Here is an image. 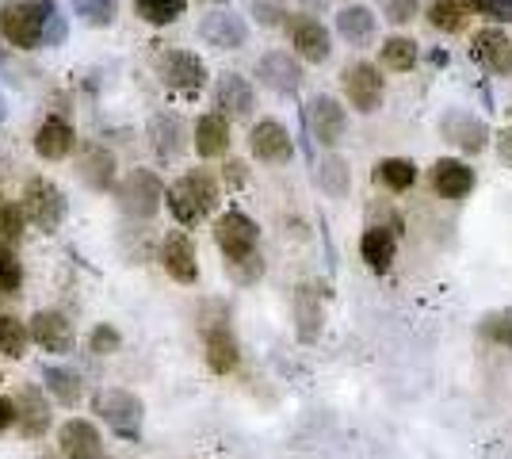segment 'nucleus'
<instances>
[{"instance_id":"nucleus-15","label":"nucleus","mask_w":512,"mask_h":459,"mask_svg":"<svg viewBox=\"0 0 512 459\" xmlns=\"http://www.w3.org/2000/svg\"><path fill=\"white\" fill-rule=\"evenodd\" d=\"M199 35L211 46H218V50H241L245 39H249V27L234 12H211L207 20L199 23Z\"/></svg>"},{"instance_id":"nucleus-21","label":"nucleus","mask_w":512,"mask_h":459,"mask_svg":"<svg viewBox=\"0 0 512 459\" xmlns=\"http://www.w3.org/2000/svg\"><path fill=\"white\" fill-rule=\"evenodd\" d=\"M291 43H295V50H299V58L314 62V66H318V62H329V54H333V39H329V31H325L318 20L295 23Z\"/></svg>"},{"instance_id":"nucleus-20","label":"nucleus","mask_w":512,"mask_h":459,"mask_svg":"<svg viewBox=\"0 0 512 459\" xmlns=\"http://www.w3.org/2000/svg\"><path fill=\"white\" fill-rule=\"evenodd\" d=\"M214 100H218V115L222 119H230V115H249L253 111V85L241 77V73H226L222 81H218V88H214Z\"/></svg>"},{"instance_id":"nucleus-40","label":"nucleus","mask_w":512,"mask_h":459,"mask_svg":"<svg viewBox=\"0 0 512 459\" xmlns=\"http://www.w3.org/2000/svg\"><path fill=\"white\" fill-rule=\"evenodd\" d=\"M226 264H230V276H234L237 284H256V280L264 276L260 253H249V257H241V261H226Z\"/></svg>"},{"instance_id":"nucleus-28","label":"nucleus","mask_w":512,"mask_h":459,"mask_svg":"<svg viewBox=\"0 0 512 459\" xmlns=\"http://www.w3.org/2000/svg\"><path fill=\"white\" fill-rule=\"evenodd\" d=\"M295 318H299V333L302 341H314L321 333V303L314 284H302L299 295H295Z\"/></svg>"},{"instance_id":"nucleus-19","label":"nucleus","mask_w":512,"mask_h":459,"mask_svg":"<svg viewBox=\"0 0 512 459\" xmlns=\"http://www.w3.org/2000/svg\"><path fill=\"white\" fill-rule=\"evenodd\" d=\"M73 146H77V134H73V127L65 123L62 115H50L39 127V134H35V153L46 157V161H62V157L73 153Z\"/></svg>"},{"instance_id":"nucleus-44","label":"nucleus","mask_w":512,"mask_h":459,"mask_svg":"<svg viewBox=\"0 0 512 459\" xmlns=\"http://www.w3.org/2000/svg\"><path fill=\"white\" fill-rule=\"evenodd\" d=\"M470 8L482 12L486 20H501V23L512 20V0H470Z\"/></svg>"},{"instance_id":"nucleus-36","label":"nucleus","mask_w":512,"mask_h":459,"mask_svg":"<svg viewBox=\"0 0 512 459\" xmlns=\"http://www.w3.org/2000/svg\"><path fill=\"white\" fill-rule=\"evenodd\" d=\"M27 219H23V207L16 203H0V249H12L23 238Z\"/></svg>"},{"instance_id":"nucleus-16","label":"nucleus","mask_w":512,"mask_h":459,"mask_svg":"<svg viewBox=\"0 0 512 459\" xmlns=\"http://www.w3.org/2000/svg\"><path fill=\"white\" fill-rule=\"evenodd\" d=\"M344 127H348V119H344V108L333 96H318L310 104V131L321 146H337L344 138Z\"/></svg>"},{"instance_id":"nucleus-35","label":"nucleus","mask_w":512,"mask_h":459,"mask_svg":"<svg viewBox=\"0 0 512 459\" xmlns=\"http://www.w3.org/2000/svg\"><path fill=\"white\" fill-rule=\"evenodd\" d=\"M138 16L153 27H165V23L180 20L184 16V0H134Z\"/></svg>"},{"instance_id":"nucleus-23","label":"nucleus","mask_w":512,"mask_h":459,"mask_svg":"<svg viewBox=\"0 0 512 459\" xmlns=\"http://www.w3.org/2000/svg\"><path fill=\"white\" fill-rule=\"evenodd\" d=\"M16 421H23V437H43L50 429V406L46 398L35 387H23L20 398H16Z\"/></svg>"},{"instance_id":"nucleus-17","label":"nucleus","mask_w":512,"mask_h":459,"mask_svg":"<svg viewBox=\"0 0 512 459\" xmlns=\"http://www.w3.org/2000/svg\"><path fill=\"white\" fill-rule=\"evenodd\" d=\"M440 131L448 134L451 142H455L459 150H467V153L486 150V138H490L486 123H482V119H474L470 111H448V115L440 119Z\"/></svg>"},{"instance_id":"nucleus-22","label":"nucleus","mask_w":512,"mask_h":459,"mask_svg":"<svg viewBox=\"0 0 512 459\" xmlns=\"http://www.w3.org/2000/svg\"><path fill=\"white\" fill-rule=\"evenodd\" d=\"M207 364L214 375H230L241 364V349H237V337L230 333V326L207 329Z\"/></svg>"},{"instance_id":"nucleus-12","label":"nucleus","mask_w":512,"mask_h":459,"mask_svg":"<svg viewBox=\"0 0 512 459\" xmlns=\"http://www.w3.org/2000/svg\"><path fill=\"white\" fill-rule=\"evenodd\" d=\"M161 264L176 284H195L199 280V257H195V241L188 234H169L161 245Z\"/></svg>"},{"instance_id":"nucleus-43","label":"nucleus","mask_w":512,"mask_h":459,"mask_svg":"<svg viewBox=\"0 0 512 459\" xmlns=\"http://www.w3.org/2000/svg\"><path fill=\"white\" fill-rule=\"evenodd\" d=\"M379 8H383V16L394 27H402V23H409L417 16V0H379Z\"/></svg>"},{"instance_id":"nucleus-31","label":"nucleus","mask_w":512,"mask_h":459,"mask_svg":"<svg viewBox=\"0 0 512 459\" xmlns=\"http://www.w3.org/2000/svg\"><path fill=\"white\" fill-rule=\"evenodd\" d=\"M375 180H383L390 192H406L417 184V165L406 161V157H386L375 165Z\"/></svg>"},{"instance_id":"nucleus-47","label":"nucleus","mask_w":512,"mask_h":459,"mask_svg":"<svg viewBox=\"0 0 512 459\" xmlns=\"http://www.w3.org/2000/svg\"><path fill=\"white\" fill-rule=\"evenodd\" d=\"M226 176H230V184H245V165H241V161H230V165H226Z\"/></svg>"},{"instance_id":"nucleus-32","label":"nucleus","mask_w":512,"mask_h":459,"mask_svg":"<svg viewBox=\"0 0 512 459\" xmlns=\"http://www.w3.org/2000/svg\"><path fill=\"white\" fill-rule=\"evenodd\" d=\"M318 180L321 188L329 192L333 199L348 196V188H352V173H348V161L344 157H337V153H329L325 161L318 165Z\"/></svg>"},{"instance_id":"nucleus-10","label":"nucleus","mask_w":512,"mask_h":459,"mask_svg":"<svg viewBox=\"0 0 512 459\" xmlns=\"http://www.w3.org/2000/svg\"><path fill=\"white\" fill-rule=\"evenodd\" d=\"M249 146L260 161H268V165H283V161H291L295 157V142H291V134L283 123L276 119H260L249 134Z\"/></svg>"},{"instance_id":"nucleus-2","label":"nucleus","mask_w":512,"mask_h":459,"mask_svg":"<svg viewBox=\"0 0 512 459\" xmlns=\"http://www.w3.org/2000/svg\"><path fill=\"white\" fill-rule=\"evenodd\" d=\"M165 199H169L172 219L180 222V226H195V222H203L214 211V203H218V180L211 173H203V169H195V173L180 176L169 192H165Z\"/></svg>"},{"instance_id":"nucleus-37","label":"nucleus","mask_w":512,"mask_h":459,"mask_svg":"<svg viewBox=\"0 0 512 459\" xmlns=\"http://www.w3.org/2000/svg\"><path fill=\"white\" fill-rule=\"evenodd\" d=\"M428 23L436 31H459L463 27V4L459 0H432L428 4Z\"/></svg>"},{"instance_id":"nucleus-48","label":"nucleus","mask_w":512,"mask_h":459,"mask_svg":"<svg viewBox=\"0 0 512 459\" xmlns=\"http://www.w3.org/2000/svg\"><path fill=\"white\" fill-rule=\"evenodd\" d=\"M4 115H8V111H4V100H0V123H4Z\"/></svg>"},{"instance_id":"nucleus-33","label":"nucleus","mask_w":512,"mask_h":459,"mask_svg":"<svg viewBox=\"0 0 512 459\" xmlns=\"http://www.w3.org/2000/svg\"><path fill=\"white\" fill-rule=\"evenodd\" d=\"M27 326H23L16 314H0V356H8V360H20L23 352H27Z\"/></svg>"},{"instance_id":"nucleus-39","label":"nucleus","mask_w":512,"mask_h":459,"mask_svg":"<svg viewBox=\"0 0 512 459\" xmlns=\"http://www.w3.org/2000/svg\"><path fill=\"white\" fill-rule=\"evenodd\" d=\"M482 329H486V337H490L493 345H505V349H512V306L486 314Z\"/></svg>"},{"instance_id":"nucleus-18","label":"nucleus","mask_w":512,"mask_h":459,"mask_svg":"<svg viewBox=\"0 0 512 459\" xmlns=\"http://www.w3.org/2000/svg\"><path fill=\"white\" fill-rule=\"evenodd\" d=\"M432 188L444 199H463L474 192V169L455 161V157H440L432 165Z\"/></svg>"},{"instance_id":"nucleus-29","label":"nucleus","mask_w":512,"mask_h":459,"mask_svg":"<svg viewBox=\"0 0 512 459\" xmlns=\"http://www.w3.org/2000/svg\"><path fill=\"white\" fill-rule=\"evenodd\" d=\"M81 180L85 184H92V188H111L115 184V157L107 150H100V146H92V150L81 157Z\"/></svg>"},{"instance_id":"nucleus-27","label":"nucleus","mask_w":512,"mask_h":459,"mask_svg":"<svg viewBox=\"0 0 512 459\" xmlns=\"http://www.w3.org/2000/svg\"><path fill=\"white\" fill-rule=\"evenodd\" d=\"M150 142H153V150L169 161V157H176V153H180V146H184V123H180L172 111L153 115V119H150Z\"/></svg>"},{"instance_id":"nucleus-45","label":"nucleus","mask_w":512,"mask_h":459,"mask_svg":"<svg viewBox=\"0 0 512 459\" xmlns=\"http://www.w3.org/2000/svg\"><path fill=\"white\" fill-rule=\"evenodd\" d=\"M16 425V398L0 394V433H8Z\"/></svg>"},{"instance_id":"nucleus-30","label":"nucleus","mask_w":512,"mask_h":459,"mask_svg":"<svg viewBox=\"0 0 512 459\" xmlns=\"http://www.w3.org/2000/svg\"><path fill=\"white\" fill-rule=\"evenodd\" d=\"M43 379H46V391L54 394L62 406H77L81 398H85V387H81V375L77 372H69V368H46L43 372Z\"/></svg>"},{"instance_id":"nucleus-4","label":"nucleus","mask_w":512,"mask_h":459,"mask_svg":"<svg viewBox=\"0 0 512 459\" xmlns=\"http://www.w3.org/2000/svg\"><path fill=\"white\" fill-rule=\"evenodd\" d=\"M161 199H165V188H161L157 173H150V169H130L123 176V184H119V207L127 211L130 219H153Z\"/></svg>"},{"instance_id":"nucleus-25","label":"nucleus","mask_w":512,"mask_h":459,"mask_svg":"<svg viewBox=\"0 0 512 459\" xmlns=\"http://www.w3.org/2000/svg\"><path fill=\"white\" fill-rule=\"evenodd\" d=\"M394 230H386V226H367L360 238V257L367 261L371 272H386L390 264H394Z\"/></svg>"},{"instance_id":"nucleus-1","label":"nucleus","mask_w":512,"mask_h":459,"mask_svg":"<svg viewBox=\"0 0 512 459\" xmlns=\"http://www.w3.org/2000/svg\"><path fill=\"white\" fill-rule=\"evenodd\" d=\"M50 20H54L50 0H8L0 8V35L20 50H35V46L46 43Z\"/></svg>"},{"instance_id":"nucleus-14","label":"nucleus","mask_w":512,"mask_h":459,"mask_svg":"<svg viewBox=\"0 0 512 459\" xmlns=\"http://www.w3.org/2000/svg\"><path fill=\"white\" fill-rule=\"evenodd\" d=\"M256 77L272 88V92H299L302 66L287 54V50H272V54H264V58H260Z\"/></svg>"},{"instance_id":"nucleus-38","label":"nucleus","mask_w":512,"mask_h":459,"mask_svg":"<svg viewBox=\"0 0 512 459\" xmlns=\"http://www.w3.org/2000/svg\"><path fill=\"white\" fill-rule=\"evenodd\" d=\"M23 264L12 249H0V295H20Z\"/></svg>"},{"instance_id":"nucleus-42","label":"nucleus","mask_w":512,"mask_h":459,"mask_svg":"<svg viewBox=\"0 0 512 459\" xmlns=\"http://www.w3.org/2000/svg\"><path fill=\"white\" fill-rule=\"evenodd\" d=\"M77 12L96 27H107L115 16V0H77Z\"/></svg>"},{"instance_id":"nucleus-8","label":"nucleus","mask_w":512,"mask_h":459,"mask_svg":"<svg viewBox=\"0 0 512 459\" xmlns=\"http://www.w3.org/2000/svg\"><path fill=\"white\" fill-rule=\"evenodd\" d=\"M58 452L65 459H104V437L85 417H69L58 429Z\"/></svg>"},{"instance_id":"nucleus-34","label":"nucleus","mask_w":512,"mask_h":459,"mask_svg":"<svg viewBox=\"0 0 512 459\" xmlns=\"http://www.w3.org/2000/svg\"><path fill=\"white\" fill-rule=\"evenodd\" d=\"M383 62L398 73H406V69L417 66V43L409 35H390L383 43Z\"/></svg>"},{"instance_id":"nucleus-6","label":"nucleus","mask_w":512,"mask_h":459,"mask_svg":"<svg viewBox=\"0 0 512 459\" xmlns=\"http://www.w3.org/2000/svg\"><path fill=\"white\" fill-rule=\"evenodd\" d=\"M256 238H260V230L245 211H226L214 222V241L226 253V261H241V257L256 253Z\"/></svg>"},{"instance_id":"nucleus-11","label":"nucleus","mask_w":512,"mask_h":459,"mask_svg":"<svg viewBox=\"0 0 512 459\" xmlns=\"http://www.w3.org/2000/svg\"><path fill=\"white\" fill-rule=\"evenodd\" d=\"M27 337L46 352H69L73 349V322L62 310H39L27 326Z\"/></svg>"},{"instance_id":"nucleus-41","label":"nucleus","mask_w":512,"mask_h":459,"mask_svg":"<svg viewBox=\"0 0 512 459\" xmlns=\"http://www.w3.org/2000/svg\"><path fill=\"white\" fill-rule=\"evenodd\" d=\"M119 345H123V337H119L115 326H96L92 337H88V349L96 352V356H111V352H119Z\"/></svg>"},{"instance_id":"nucleus-9","label":"nucleus","mask_w":512,"mask_h":459,"mask_svg":"<svg viewBox=\"0 0 512 459\" xmlns=\"http://www.w3.org/2000/svg\"><path fill=\"white\" fill-rule=\"evenodd\" d=\"M341 81H344L348 100H352L360 111H375L379 104H383V77H379V69L371 66V62L348 66L341 73Z\"/></svg>"},{"instance_id":"nucleus-7","label":"nucleus","mask_w":512,"mask_h":459,"mask_svg":"<svg viewBox=\"0 0 512 459\" xmlns=\"http://www.w3.org/2000/svg\"><path fill=\"white\" fill-rule=\"evenodd\" d=\"M157 73H161L165 85L184 92V96H192V92H199V88L207 85V66H203V58H195L192 50H169V54H161Z\"/></svg>"},{"instance_id":"nucleus-3","label":"nucleus","mask_w":512,"mask_h":459,"mask_svg":"<svg viewBox=\"0 0 512 459\" xmlns=\"http://www.w3.org/2000/svg\"><path fill=\"white\" fill-rule=\"evenodd\" d=\"M96 414L104 417L119 437H127V440L142 437V417H146V406H142V398H138L134 391L115 387V391L96 394Z\"/></svg>"},{"instance_id":"nucleus-26","label":"nucleus","mask_w":512,"mask_h":459,"mask_svg":"<svg viewBox=\"0 0 512 459\" xmlns=\"http://www.w3.org/2000/svg\"><path fill=\"white\" fill-rule=\"evenodd\" d=\"M337 31H341V39L348 46H371L375 39V16H371V8H363V4H348L337 12Z\"/></svg>"},{"instance_id":"nucleus-46","label":"nucleus","mask_w":512,"mask_h":459,"mask_svg":"<svg viewBox=\"0 0 512 459\" xmlns=\"http://www.w3.org/2000/svg\"><path fill=\"white\" fill-rule=\"evenodd\" d=\"M497 146H501V157H505V161L512 165V127H505V131H501V138H497Z\"/></svg>"},{"instance_id":"nucleus-5","label":"nucleus","mask_w":512,"mask_h":459,"mask_svg":"<svg viewBox=\"0 0 512 459\" xmlns=\"http://www.w3.org/2000/svg\"><path fill=\"white\" fill-rule=\"evenodd\" d=\"M23 219H31L43 234H54L65 219V199L50 180H27L23 188Z\"/></svg>"},{"instance_id":"nucleus-24","label":"nucleus","mask_w":512,"mask_h":459,"mask_svg":"<svg viewBox=\"0 0 512 459\" xmlns=\"http://www.w3.org/2000/svg\"><path fill=\"white\" fill-rule=\"evenodd\" d=\"M195 150H199V157H222L230 150V119H222L218 111L203 115L195 123Z\"/></svg>"},{"instance_id":"nucleus-13","label":"nucleus","mask_w":512,"mask_h":459,"mask_svg":"<svg viewBox=\"0 0 512 459\" xmlns=\"http://www.w3.org/2000/svg\"><path fill=\"white\" fill-rule=\"evenodd\" d=\"M470 50H474V58L490 69V73H501V77L512 73V39L501 35L497 27H482V31L470 39Z\"/></svg>"}]
</instances>
